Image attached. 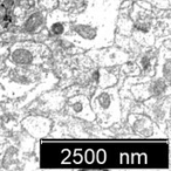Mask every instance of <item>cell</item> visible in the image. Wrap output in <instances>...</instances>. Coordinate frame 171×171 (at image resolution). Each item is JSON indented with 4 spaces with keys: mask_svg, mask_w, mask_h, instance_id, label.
Returning a JSON list of instances; mask_svg holds the SVG:
<instances>
[{
    "mask_svg": "<svg viewBox=\"0 0 171 171\" xmlns=\"http://www.w3.org/2000/svg\"><path fill=\"white\" fill-rule=\"evenodd\" d=\"M13 60L18 63H30L32 61V55L27 50L19 49L13 54Z\"/></svg>",
    "mask_w": 171,
    "mask_h": 171,
    "instance_id": "cell-1",
    "label": "cell"
},
{
    "mask_svg": "<svg viewBox=\"0 0 171 171\" xmlns=\"http://www.w3.org/2000/svg\"><path fill=\"white\" fill-rule=\"evenodd\" d=\"M41 23V18L39 14H34L32 18H30V20H28L27 22V30L30 31H34L35 28H38Z\"/></svg>",
    "mask_w": 171,
    "mask_h": 171,
    "instance_id": "cell-3",
    "label": "cell"
},
{
    "mask_svg": "<svg viewBox=\"0 0 171 171\" xmlns=\"http://www.w3.org/2000/svg\"><path fill=\"white\" fill-rule=\"evenodd\" d=\"M77 32L80 33V34H82L84 38H87V39H94V37H95V30H93V28H90V27H86V26H79L77 28Z\"/></svg>",
    "mask_w": 171,
    "mask_h": 171,
    "instance_id": "cell-2",
    "label": "cell"
},
{
    "mask_svg": "<svg viewBox=\"0 0 171 171\" xmlns=\"http://www.w3.org/2000/svg\"><path fill=\"white\" fill-rule=\"evenodd\" d=\"M62 26L61 25H59V23H55L54 26H53V28H52V31L54 32V33H56V34H59V33H61L62 32Z\"/></svg>",
    "mask_w": 171,
    "mask_h": 171,
    "instance_id": "cell-4",
    "label": "cell"
}]
</instances>
